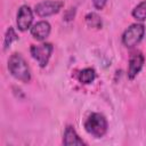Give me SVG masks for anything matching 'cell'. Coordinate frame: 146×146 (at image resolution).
Wrapping results in <instances>:
<instances>
[{
	"label": "cell",
	"instance_id": "4fadbf2b",
	"mask_svg": "<svg viewBox=\"0 0 146 146\" xmlns=\"http://www.w3.org/2000/svg\"><path fill=\"white\" fill-rule=\"evenodd\" d=\"M18 39L15 30L13 27H9L6 32V35H5V42H3V48L5 49H8L10 47V44L13 43V41H16Z\"/></svg>",
	"mask_w": 146,
	"mask_h": 146
},
{
	"label": "cell",
	"instance_id": "7a4b0ae2",
	"mask_svg": "<svg viewBox=\"0 0 146 146\" xmlns=\"http://www.w3.org/2000/svg\"><path fill=\"white\" fill-rule=\"evenodd\" d=\"M84 129L96 138L103 137L107 131V121L100 113H92L84 122Z\"/></svg>",
	"mask_w": 146,
	"mask_h": 146
},
{
	"label": "cell",
	"instance_id": "7c38bea8",
	"mask_svg": "<svg viewBox=\"0 0 146 146\" xmlns=\"http://www.w3.org/2000/svg\"><path fill=\"white\" fill-rule=\"evenodd\" d=\"M132 16L137 21H145L146 19V0L137 5L132 10Z\"/></svg>",
	"mask_w": 146,
	"mask_h": 146
},
{
	"label": "cell",
	"instance_id": "52a82bcc",
	"mask_svg": "<svg viewBox=\"0 0 146 146\" xmlns=\"http://www.w3.org/2000/svg\"><path fill=\"white\" fill-rule=\"evenodd\" d=\"M143 65H144V56L140 52H135L133 55H131L128 66V78L130 80L135 79L136 75L143 68Z\"/></svg>",
	"mask_w": 146,
	"mask_h": 146
},
{
	"label": "cell",
	"instance_id": "3957f363",
	"mask_svg": "<svg viewBox=\"0 0 146 146\" xmlns=\"http://www.w3.org/2000/svg\"><path fill=\"white\" fill-rule=\"evenodd\" d=\"M144 33H145V27L143 24H138V23L132 24L124 31L122 35V42L128 48L135 47L137 43L140 42V40L144 36Z\"/></svg>",
	"mask_w": 146,
	"mask_h": 146
},
{
	"label": "cell",
	"instance_id": "5b68a950",
	"mask_svg": "<svg viewBox=\"0 0 146 146\" xmlns=\"http://www.w3.org/2000/svg\"><path fill=\"white\" fill-rule=\"evenodd\" d=\"M64 3L62 1H54V0H48V1H42L38 5H35L34 11L38 16L40 17H47L51 16L54 14H57Z\"/></svg>",
	"mask_w": 146,
	"mask_h": 146
},
{
	"label": "cell",
	"instance_id": "30bf717a",
	"mask_svg": "<svg viewBox=\"0 0 146 146\" xmlns=\"http://www.w3.org/2000/svg\"><path fill=\"white\" fill-rule=\"evenodd\" d=\"M96 78V73L92 68H84L80 72L79 74V80L81 83H84V84H88V83H91Z\"/></svg>",
	"mask_w": 146,
	"mask_h": 146
},
{
	"label": "cell",
	"instance_id": "8992f818",
	"mask_svg": "<svg viewBox=\"0 0 146 146\" xmlns=\"http://www.w3.org/2000/svg\"><path fill=\"white\" fill-rule=\"evenodd\" d=\"M32 22H33V13H32V9L29 6H25V5L22 6L18 9L17 19H16L18 30H21V31L29 30L31 27Z\"/></svg>",
	"mask_w": 146,
	"mask_h": 146
},
{
	"label": "cell",
	"instance_id": "9c48e42d",
	"mask_svg": "<svg viewBox=\"0 0 146 146\" xmlns=\"http://www.w3.org/2000/svg\"><path fill=\"white\" fill-rule=\"evenodd\" d=\"M63 144L66 146H71V145H86V143L79 137V135L76 133V131L74 130V128L72 125H67L64 132V138H63Z\"/></svg>",
	"mask_w": 146,
	"mask_h": 146
},
{
	"label": "cell",
	"instance_id": "6da1fadb",
	"mask_svg": "<svg viewBox=\"0 0 146 146\" xmlns=\"http://www.w3.org/2000/svg\"><path fill=\"white\" fill-rule=\"evenodd\" d=\"M8 68L15 79H17L22 82H25V83L30 82L31 72H30L26 60L23 58V56L21 54L16 52L10 56V58L8 60Z\"/></svg>",
	"mask_w": 146,
	"mask_h": 146
},
{
	"label": "cell",
	"instance_id": "ba28073f",
	"mask_svg": "<svg viewBox=\"0 0 146 146\" xmlns=\"http://www.w3.org/2000/svg\"><path fill=\"white\" fill-rule=\"evenodd\" d=\"M31 34L39 41L46 40L50 34V24L46 21H40L31 27Z\"/></svg>",
	"mask_w": 146,
	"mask_h": 146
},
{
	"label": "cell",
	"instance_id": "277c9868",
	"mask_svg": "<svg viewBox=\"0 0 146 146\" xmlns=\"http://www.w3.org/2000/svg\"><path fill=\"white\" fill-rule=\"evenodd\" d=\"M54 47L51 43H41V44H32L31 46V55L32 57L38 62V64L41 67H44L48 62L49 58L52 54Z\"/></svg>",
	"mask_w": 146,
	"mask_h": 146
},
{
	"label": "cell",
	"instance_id": "5bb4252c",
	"mask_svg": "<svg viewBox=\"0 0 146 146\" xmlns=\"http://www.w3.org/2000/svg\"><path fill=\"white\" fill-rule=\"evenodd\" d=\"M106 2H107V0H92V3L96 9H103L104 6L106 5Z\"/></svg>",
	"mask_w": 146,
	"mask_h": 146
},
{
	"label": "cell",
	"instance_id": "8fae6325",
	"mask_svg": "<svg viewBox=\"0 0 146 146\" xmlns=\"http://www.w3.org/2000/svg\"><path fill=\"white\" fill-rule=\"evenodd\" d=\"M86 23L89 27L94 29H100L102 27V19L96 13H89L86 15Z\"/></svg>",
	"mask_w": 146,
	"mask_h": 146
}]
</instances>
